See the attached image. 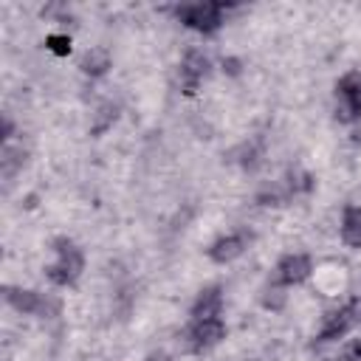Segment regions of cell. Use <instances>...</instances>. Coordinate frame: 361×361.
<instances>
[{
    "mask_svg": "<svg viewBox=\"0 0 361 361\" xmlns=\"http://www.w3.org/2000/svg\"><path fill=\"white\" fill-rule=\"evenodd\" d=\"M51 248H54L56 259L45 268V276H48L54 285H59V288L76 285V279H79L82 271H85V254H82V248H79L71 237H54V240H51Z\"/></svg>",
    "mask_w": 361,
    "mask_h": 361,
    "instance_id": "6da1fadb",
    "label": "cell"
},
{
    "mask_svg": "<svg viewBox=\"0 0 361 361\" xmlns=\"http://www.w3.org/2000/svg\"><path fill=\"white\" fill-rule=\"evenodd\" d=\"M226 3H212V0H203V3H183L175 8V17L192 28V31H200V34H214L220 25H223V17H226Z\"/></svg>",
    "mask_w": 361,
    "mask_h": 361,
    "instance_id": "7a4b0ae2",
    "label": "cell"
},
{
    "mask_svg": "<svg viewBox=\"0 0 361 361\" xmlns=\"http://www.w3.org/2000/svg\"><path fill=\"white\" fill-rule=\"evenodd\" d=\"M336 118L344 124L361 118V71H347L336 82Z\"/></svg>",
    "mask_w": 361,
    "mask_h": 361,
    "instance_id": "3957f363",
    "label": "cell"
},
{
    "mask_svg": "<svg viewBox=\"0 0 361 361\" xmlns=\"http://www.w3.org/2000/svg\"><path fill=\"white\" fill-rule=\"evenodd\" d=\"M189 353H203L217 347L226 338V322L223 319H195L192 327L183 333Z\"/></svg>",
    "mask_w": 361,
    "mask_h": 361,
    "instance_id": "277c9868",
    "label": "cell"
},
{
    "mask_svg": "<svg viewBox=\"0 0 361 361\" xmlns=\"http://www.w3.org/2000/svg\"><path fill=\"white\" fill-rule=\"evenodd\" d=\"M6 302L17 310V313H25V316H48V313H56L59 305L51 302L48 296H42L39 290H31V288H6Z\"/></svg>",
    "mask_w": 361,
    "mask_h": 361,
    "instance_id": "5b68a950",
    "label": "cell"
},
{
    "mask_svg": "<svg viewBox=\"0 0 361 361\" xmlns=\"http://www.w3.org/2000/svg\"><path fill=\"white\" fill-rule=\"evenodd\" d=\"M209 68H212V62H209V56L200 48L186 51L183 59H180V90L186 96H195L197 87H200V82L206 79Z\"/></svg>",
    "mask_w": 361,
    "mask_h": 361,
    "instance_id": "8992f818",
    "label": "cell"
},
{
    "mask_svg": "<svg viewBox=\"0 0 361 361\" xmlns=\"http://www.w3.org/2000/svg\"><path fill=\"white\" fill-rule=\"evenodd\" d=\"M313 271V259L307 254H285L279 262H276V285H285V288H293V285H302Z\"/></svg>",
    "mask_w": 361,
    "mask_h": 361,
    "instance_id": "52a82bcc",
    "label": "cell"
},
{
    "mask_svg": "<svg viewBox=\"0 0 361 361\" xmlns=\"http://www.w3.org/2000/svg\"><path fill=\"white\" fill-rule=\"evenodd\" d=\"M248 243H251V231H231V234H223V237H217L212 245H209V259L212 262H217V265H226V262H231V259H237L245 248H248Z\"/></svg>",
    "mask_w": 361,
    "mask_h": 361,
    "instance_id": "ba28073f",
    "label": "cell"
},
{
    "mask_svg": "<svg viewBox=\"0 0 361 361\" xmlns=\"http://www.w3.org/2000/svg\"><path fill=\"white\" fill-rule=\"evenodd\" d=\"M355 319H358L355 305H341L338 310H333V313L324 316V324H322V330H319L316 338L319 341H336V338H341V336L350 333V327L355 324Z\"/></svg>",
    "mask_w": 361,
    "mask_h": 361,
    "instance_id": "9c48e42d",
    "label": "cell"
},
{
    "mask_svg": "<svg viewBox=\"0 0 361 361\" xmlns=\"http://www.w3.org/2000/svg\"><path fill=\"white\" fill-rule=\"evenodd\" d=\"M223 310V288L220 285H209L197 293V299L192 302V319H220Z\"/></svg>",
    "mask_w": 361,
    "mask_h": 361,
    "instance_id": "30bf717a",
    "label": "cell"
},
{
    "mask_svg": "<svg viewBox=\"0 0 361 361\" xmlns=\"http://www.w3.org/2000/svg\"><path fill=\"white\" fill-rule=\"evenodd\" d=\"M110 65H113V56H110V51L102 48V45L87 48V51L82 54V59H79V68H82V73H87V76H104V73L110 71Z\"/></svg>",
    "mask_w": 361,
    "mask_h": 361,
    "instance_id": "8fae6325",
    "label": "cell"
},
{
    "mask_svg": "<svg viewBox=\"0 0 361 361\" xmlns=\"http://www.w3.org/2000/svg\"><path fill=\"white\" fill-rule=\"evenodd\" d=\"M341 243L361 248V206H347L341 214Z\"/></svg>",
    "mask_w": 361,
    "mask_h": 361,
    "instance_id": "7c38bea8",
    "label": "cell"
},
{
    "mask_svg": "<svg viewBox=\"0 0 361 361\" xmlns=\"http://www.w3.org/2000/svg\"><path fill=\"white\" fill-rule=\"evenodd\" d=\"M25 158H28V152H25L23 147H11V144H6L3 152H0V172H3V178H14V175L23 169Z\"/></svg>",
    "mask_w": 361,
    "mask_h": 361,
    "instance_id": "4fadbf2b",
    "label": "cell"
},
{
    "mask_svg": "<svg viewBox=\"0 0 361 361\" xmlns=\"http://www.w3.org/2000/svg\"><path fill=\"white\" fill-rule=\"evenodd\" d=\"M116 116H118V107H116L113 102H104V104H99V110L93 113V124H90V135H102V133H107V130L113 127V121H116Z\"/></svg>",
    "mask_w": 361,
    "mask_h": 361,
    "instance_id": "5bb4252c",
    "label": "cell"
},
{
    "mask_svg": "<svg viewBox=\"0 0 361 361\" xmlns=\"http://www.w3.org/2000/svg\"><path fill=\"white\" fill-rule=\"evenodd\" d=\"M45 45L56 56H68L71 54V37L68 34H51V37H45Z\"/></svg>",
    "mask_w": 361,
    "mask_h": 361,
    "instance_id": "9a60e30c",
    "label": "cell"
},
{
    "mask_svg": "<svg viewBox=\"0 0 361 361\" xmlns=\"http://www.w3.org/2000/svg\"><path fill=\"white\" fill-rule=\"evenodd\" d=\"M285 293H282V288L279 285H274V288H268L265 290V296H262V305L268 307V310H282L285 307Z\"/></svg>",
    "mask_w": 361,
    "mask_h": 361,
    "instance_id": "2e32d148",
    "label": "cell"
},
{
    "mask_svg": "<svg viewBox=\"0 0 361 361\" xmlns=\"http://www.w3.org/2000/svg\"><path fill=\"white\" fill-rule=\"evenodd\" d=\"M313 189V178H310V172H293L290 175V192L296 195V192H310Z\"/></svg>",
    "mask_w": 361,
    "mask_h": 361,
    "instance_id": "e0dca14e",
    "label": "cell"
},
{
    "mask_svg": "<svg viewBox=\"0 0 361 361\" xmlns=\"http://www.w3.org/2000/svg\"><path fill=\"white\" fill-rule=\"evenodd\" d=\"M338 358H341V361H361V336H358V338H350V341L341 347Z\"/></svg>",
    "mask_w": 361,
    "mask_h": 361,
    "instance_id": "ac0fdd59",
    "label": "cell"
},
{
    "mask_svg": "<svg viewBox=\"0 0 361 361\" xmlns=\"http://www.w3.org/2000/svg\"><path fill=\"white\" fill-rule=\"evenodd\" d=\"M11 133H14V124H11V118H8V116H3V130H0V138H3V141H8V138H11Z\"/></svg>",
    "mask_w": 361,
    "mask_h": 361,
    "instance_id": "d6986e66",
    "label": "cell"
},
{
    "mask_svg": "<svg viewBox=\"0 0 361 361\" xmlns=\"http://www.w3.org/2000/svg\"><path fill=\"white\" fill-rule=\"evenodd\" d=\"M144 361H172V355H169V353H164V350H155V353H149Z\"/></svg>",
    "mask_w": 361,
    "mask_h": 361,
    "instance_id": "ffe728a7",
    "label": "cell"
},
{
    "mask_svg": "<svg viewBox=\"0 0 361 361\" xmlns=\"http://www.w3.org/2000/svg\"><path fill=\"white\" fill-rule=\"evenodd\" d=\"M226 65H228V73H240V62H237V59H226L223 68H226Z\"/></svg>",
    "mask_w": 361,
    "mask_h": 361,
    "instance_id": "44dd1931",
    "label": "cell"
}]
</instances>
